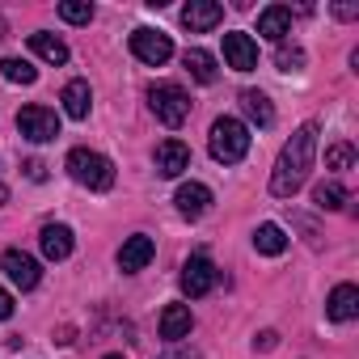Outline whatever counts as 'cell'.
<instances>
[{"label":"cell","mask_w":359,"mask_h":359,"mask_svg":"<svg viewBox=\"0 0 359 359\" xmlns=\"http://www.w3.org/2000/svg\"><path fill=\"white\" fill-rule=\"evenodd\" d=\"M313 156H317V123H304V127L279 148V161H275V173H271V195H275V199H292V195L309 182Z\"/></svg>","instance_id":"6da1fadb"},{"label":"cell","mask_w":359,"mask_h":359,"mask_svg":"<svg viewBox=\"0 0 359 359\" xmlns=\"http://www.w3.org/2000/svg\"><path fill=\"white\" fill-rule=\"evenodd\" d=\"M18 131H22L30 144H47V140L60 135V114L47 110V106H22V114H18Z\"/></svg>","instance_id":"5b68a950"},{"label":"cell","mask_w":359,"mask_h":359,"mask_svg":"<svg viewBox=\"0 0 359 359\" xmlns=\"http://www.w3.org/2000/svg\"><path fill=\"white\" fill-rule=\"evenodd\" d=\"M275 338H279V334H275V330H266V334H258V342H254V346H262V351H271V346H275Z\"/></svg>","instance_id":"4dcf8cb0"},{"label":"cell","mask_w":359,"mask_h":359,"mask_svg":"<svg viewBox=\"0 0 359 359\" xmlns=\"http://www.w3.org/2000/svg\"><path fill=\"white\" fill-rule=\"evenodd\" d=\"M60 18L72 22V26H89V22H93V5H89V0H64V5H60Z\"/></svg>","instance_id":"d4e9b609"},{"label":"cell","mask_w":359,"mask_h":359,"mask_svg":"<svg viewBox=\"0 0 359 359\" xmlns=\"http://www.w3.org/2000/svg\"><path fill=\"white\" fill-rule=\"evenodd\" d=\"M224 64L233 72H254L258 68V43L250 34H224Z\"/></svg>","instance_id":"30bf717a"},{"label":"cell","mask_w":359,"mask_h":359,"mask_svg":"<svg viewBox=\"0 0 359 359\" xmlns=\"http://www.w3.org/2000/svg\"><path fill=\"white\" fill-rule=\"evenodd\" d=\"M148 102H152V114L165 123V127H182L191 118V97L182 85H173V81H161L148 89Z\"/></svg>","instance_id":"277c9868"},{"label":"cell","mask_w":359,"mask_h":359,"mask_svg":"<svg viewBox=\"0 0 359 359\" xmlns=\"http://www.w3.org/2000/svg\"><path fill=\"white\" fill-rule=\"evenodd\" d=\"M0 76H5L9 85H34V81H39V68H34L30 60L5 55V60H0Z\"/></svg>","instance_id":"ffe728a7"},{"label":"cell","mask_w":359,"mask_h":359,"mask_svg":"<svg viewBox=\"0 0 359 359\" xmlns=\"http://www.w3.org/2000/svg\"><path fill=\"white\" fill-rule=\"evenodd\" d=\"M106 359H127V355H106Z\"/></svg>","instance_id":"d6a6232c"},{"label":"cell","mask_w":359,"mask_h":359,"mask_svg":"<svg viewBox=\"0 0 359 359\" xmlns=\"http://www.w3.org/2000/svg\"><path fill=\"white\" fill-rule=\"evenodd\" d=\"M60 102H64V114H68V118H76V123H81V118H89V106H93L89 81H68Z\"/></svg>","instance_id":"ac0fdd59"},{"label":"cell","mask_w":359,"mask_h":359,"mask_svg":"<svg viewBox=\"0 0 359 359\" xmlns=\"http://www.w3.org/2000/svg\"><path fill=\"white\" fill-rule=\"evenodd\" d=\"M334 18H342V22H355V18H359V9H355V5H334Z\"/></svg>","instance_id":"f546056e"},{"label":"cell","mask_w":359,"mask_h":359,"mask_svg":"<svg viewBox=\"0 0 359 359\" xmlns=\"http://www.w3.org/2000/svg\"><path fill=\"white\" fill-rule=\"evenodd\" d=\"M254 250L266 254V258H279V254L287 250V233H283L279 224H258V233H254Z\"/></svg>","instance_id":"d6986e66"},{"label":"cell","mask_w":359,"mask_h":359,"mask_svg":"<svg viewBox=\"0 0 359 359\" xmlns=\"http://www.w3.org/2000/svg\"><path fill=\"white\" fill-rule=\"evenodd\" d=\"M241 106H245V114H250L258 127H271V123H275V110H271L266 93H258V89H245V93H241Z\"/></svg>","instance_id":"603a6c76"},{"label":"cell","mask_w":359,"mask_h":359,"mask_svg":"<svg viewBox=\"0 0 359 359\" xmlns=\"http://www.w3.org/2000/svg\"><path fill=\"white\" fill-rule=\"evenodd\" d=\"M131 55H135L140 64L161 68V64L173 55V43H169V34H161V30H135V34H131Z\"/></svg>","instance_id":"8992f818"},{"label":"cell","mask_w":359,"mask_h":359,"mask_svg":"<svg viewBox=\"0 0 359 359\" xmlns=\"http://www.w3.org/2000/svg\"><path fill=\"white\" fill-rule=\"evenodd\" d=\"M220 18H224V9L216 5V0H191V5L182 9V26H187L191 34L216 30V26H220Z\"/></svg>","instance_id":"7c38bea8"},{"label":"cell","mask_w":359,"mask_h":359,"mask_svg":"<svg viewBox=\"0 0 359 359\" xmlns=\"http://www.w3.org/2000/svg\"><path fill=\"white\" fill-rule=\"evenodd\" d=\"M220 283V271L212 266V258H203V254H195L187 266H182V292L191 296V300H199V296H208L212 287Z\"/></svg>","instance_id":"52a82bcc"},{"label":"cell","mask_w":359,"mask_h":359,"mask_svg":"<svg viewBox=\"0 0 359 359\" xmlns=\"http://www.w3.org/2000/svg\"><path fill=\"white\" fill-rule=\"evenodd\" d=\"M9 317H13V296L0 287V321H9Z\"/></svg>","instance_id":"f1b7e54d"},{"label":"cell","mask_w":359,"mask_h":359,"mask_svg":"<svg viewBox=\"0 0 359 359\" xmlns=\"http://www.w3.org/2000/svg\"><path fill=\"white\" fill-rule=\"evenodd\" d=\"M152 254H156L152 237L135 233V237H127V241H123V250H118V266H123L127 275H135V271H144V266L152 262Z\"/></svg>","instance_id":"4fadbf2b"},{"label":"cell","mask_w":359,"mask_h":359,"mask_svg":"<svg viewBox=\"0 0 359 359\" xmlns=\"http://www.w3.org/2000/svg\"><path fill=\"white\" fill-rule=\"evenodd\" d=\"M173 203H177V216L199 220V216L212 208V191H208L203 182H182V187H177V195H173Z\"/></svg>","instance_id":"8fae6325"},{"label":"cell","mask_w":359,"mask_h":359,"mask_svg":"<svg viewBox=\"0 0 359 359\" xmlns=\"http://www.w3.org/2000/svg\"><path fill=\"white\" fill-rule=\"evenodd\" d=\"M39 245H43V258L64 262V258L72 254V229H68V224H43Z\"/></svg>","instance_id":"9a60e30c"},{"label":"cell","mask_w":359,"mask_h":359,"mask_svg":"<svg viewBox=\"0 0 359 359\" xmlns=\"http://www.w3.org/2000/svg\"><path fill=\"white\" fill-rule=\"evenodd\" d=\"M258 34L271 39V43H283V39L292 34V9H287V5H266V9L258 13Z\"/></svg>","instance_id":"5bb4252c"},{"label":"cell","mask_w":359,"mask_h":359,"mask_svg":"<svg viewBox=\"0 0 359 359\" xmlns=\"http://www.w3.org/2000/svg\"><path fill=\"white\" fill-rule=\"evenodd\" d=\"M152 165L161 177H177L182 169H191V148L182 140H161L156 152H152Z\"/></svg>","instance_id":"9c48e42d"},{"label":"cell","mask_w":359,"mask_h":359,"mask_svg":"<svg viewBox=\"0 0 359 359\" xmlns=\"http://www.w3.org/2000/svg\"><path fill=\"white\" fill-rule=\"evenodd\" d=\"M191 325H195V317H191L187 304H165V313H161V338L177 342V338L191 334Z\"/></svg>","instance_id":"e0dca14e"},{"label":"cell","mask_w":359,"mask_h":359,"mask_svg":"<svg viewBox=\"0 0 359 359\" xmlns=\"http://www.w3.org/2000/svg\"><path fill=\"white\" fill-rule=\"evenodd\" d=\"M351 161H355V148H351V144L325 148V169H351Z\"/></svg>","instance_id":"484cf974"},{"label":"cell","mask_w":359,"mask_h":359,"mask_svg":"<svg viewBox=\"0 0 359 359\" xmlns=\"http://www.w3.org/2000/svg\"><path fill=\"white\" fill-rule=\"evenodd\" d=\"M182 64L191 68V76H195L199 85H212V81L220 76V72H216V60H212L208 51H199V47H191V51L182 55Z\"/></svg>","instance_id":"7402d4cb"},{"label":"cell","mask_w":359,"mask_h":359,"mask_svg":"<svg viewBox=\"0 0 359 359\" xmlns=\"http://www.w3.org/2000/svg\"><path fill=\"white\" fill-rule=\"evenodd\" d=\"M0 266H5V275H9V279L22 287V292L39 287V279H43L39 262H34L30 254H22V250H5V254H0Z\"/></svg>","instance_id":"ba28073f"},{"label":"cell","mask_w":359,"mask_h":359,"mask_svg":"<svg viewBox=\"0 0 359 359\" xmlns=\"http://www.w3.org/2000/svg\"><path fill=\"white\" fill-rule=\"evenodd\" d=\"M208 148L220 165H237L245 152H250V127L241 118H216L212 123V135H208Z\"/></svg>","instance_id":"7a4b0ae2"},{"label":"cell","mask_w":359,"mask_h":359,"mask_svg":"<svg viewBox=\"0 0 359 359\" xmlns=\"http://www.w3.org/2000/svg\"><path fill=\"white\" fill-rule=\"evenodd\" d=\"M173 359H195V355H173Z\"/></svg>","instance_id":"1f68e13d"},{"label":"cell","mask_w":359,"mask_h":359,"mask_svg":"<svg viewBox=\"0 0 359 359\" xmlns=\"http://www.w3.org/2000/svg\"><path fill=\"white\" fill-rule=\"evenodd\" d=\"M275 64H279L283 72L304 68V47H279V51H275Z\"/></svg>","instance_id":"4316f807"},{"label":"cell","mask_w":359,"mask_h":359,"mask_svg":"<svg viewBox=\"0 0 359 359\" xmlns=\"http://www.w3.org/2000/svg\"><path fill=\"white\" fill-rule=\"evenodd\" d=\"M313 203H317L321 212H338V208L346 203V187H342V182H321V187L313 191Z\"/></svg>","instance_id":"cb8c5ba5"},{"label":"cell","mask_w":359,"mask_h":359,"mask_svg":"<svg viewBox=\"0 0 359 359\" xmlns=\"http://www.w3.org/2000/svg\"><path fill=\"white\" fill-rule=\"evenodd\" d=\"M30 51L47 64H68V47L55 39V34H30Z\"/></svg>","instance_id":"44dd1931"},{"label":"cell","mask_w":359,"mask_h":359,"mask_svg":"<svg viewBox=\"0 0 359 359\" xmlns=\"http://www.w3.org/2000/svg\"><path fill=\"white\" fill-rule=\"evenodd\" d=\"M68 173L89 191H110L114 187V165L93 148H72L68 152Z\"/></svg>","instance_id":"3957f363"},{"label":"cell","mask_w":359,"mask_h":359,"mask_svg":"<svg viewBox=\"0 0 359 359\" xmlns=\"http://www.w3.org/2000/svg\"><path fill=\"white\" fill-rule=\"evenodd\" d=\"M26 177H30V182H43V177H47V165H43V161H26Z\"/></svg>","instance_id":"83f0119b"},{"label":"cell","mask_w":359,"mask_h":359,"mask_svg":"<svg viewBox=\"0 0 359 359\" xmlns=\"http://www.w3.org/2000/svg\"><path fill=\"white\" fill-rule=\"evenodd\" d=\"M325 313H330V321H351L359 313V287L355 283H338L330 292V300H325Z\"/></svg>","instance_id":"2e32d148"}]
</instances>
